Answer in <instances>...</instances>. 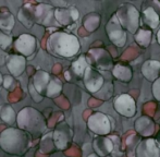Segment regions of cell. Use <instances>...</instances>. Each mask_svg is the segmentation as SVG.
<instances>
[{"mask_svg": "<svg viewBox=\"0 0 160 157\" xmlns=\"http://www.w3.org/2000/svg\"><path fill=\"white\" fill-rule=\"evenodd\" d=\"M55 9L47 3H28L23 4L18 12V19L25 26L31 28L34 24H39L45 28L50 26L51 21H56Z\"/></svg>", "mask_w": 160, "mask_h": 157, "instance_id": "obj_1", "label": "cell"}, {"mask_svg": "<svg viewBox=\"0 0 160 157\" xmlns=\"http://www.w3.org/2000/svg\"><path fill=\"white\" fill-rule=\"evenodd\" d=\"M46 49L53 57L72 58L80 53L81 44L75 35L64 31H56L49 35Z\"/></svg>", "mask_w": 160, "mask_h": 157, "instance_id": "obj_2", "label": "cell"}, {"mask_svg": "<svg viewBox=\"0 0 160 157\" xmlns=\"http://www.w3.org/2000/svg\"><path fill=\"white\" fill-rule=\"evenodd\" d=\"M32 146V136L19 128L9 127L0 133V149L13 156H23Z\"/></svg>", "mask_w": 160, "mask_h": 157, "instance_id": "obj_3", "label": "cell"}, {"mask_svg": "<svg viewBox=\"0 0 160 157\" xmlns=\"http://www.w3.org/2000/svg\"><path fill=\"white\" fill-rule=\"evenodd\" d=\"M17 125L19 129L28 132L32 138H39L48 129L44 115L31 106L24 107L18 113Z\"/></svg>", "mask_w": 160, "mask_h": 157, "instance_id": "obj_4", "label": "cell"}, {"mask_svg": "<svg viewBox=\"0 0 160 157\" xmlns=\"http://www.w3.org/2000/svg\"><path fill=\"white\" fill-rule=\"evenodd\" d=\"M35 89L42 97L55 99L63 89V84L56 75L47 72L45 70H37L31 78Z\"/></svg>", "mask_w": 160, "mask_h": 157, "instance_id": "obj_5", "label": "cell"}, {"mask_svg": "<svg viewBox=\"0 0 160 157\" xmlns=\"http://www.w3.org/2000/svg\"><path fill=\"white\" fill-rule=\"evenodd\" d=\"M116 17L118 18L119 22L127 32L131 34H136L139 30L141 24V12L132 3H122L119 6L118 10L116 11Z\"/></svg>", "mask_w": 160, "mask_h": 157, "instance_id": "obj_6", "label": "cell"}, {"mask_svg": "<svg viewBox=\"0 0 160 157\" xmlns=\"http://www.w3.org/2000/svg\"><path fill=\"white\" fill-rule=\"evenodd\" d=\"M87 62L98 71H107L113 69V61L110 53L103 48H91L86 53Z\"/></svg>", "mask_w": 160, "mask_h": 157, "instance_id": "obj_7", "label": "cell"}, {"mask_svg": "<svg viewBox=\"0 0 160 157\" xmlns=\"http://www.w3.org/2000/svg\"><path fill=\"white\" fill-rule=\"evenodd\" d=\"M37 38L28 33L21 34L14 39V43H13V49L15 53L25 57L26 59L33 57L37 50Z\"/></svg>", "mask_w": 160, "mask_h": 157, "instance_id": "obj_8", "label": "cell"}, {"mask_svg": "<svg viewBox=\"0 0 160 157\" xmlns=\"http://www.w3.org/2000/svg\"><path fill=\"white\" fill-rule=\"evenodd\" d=\"M73 139V131L65 121H61L56 125L52 132V141L58 151H64L70 146Z\"/></svg>", "mask_w": 160, "mask_h": 157, "instance_id": "obj_9", "label": "cell"}, {"mask_svg": "<svg viewBox=\"0 0 160 157\" xmlns=\"http://www.w3.org/2000/svg\"><path fill=\"white\" fill-rule=\"evenodd\" d=\"M106 33L108 35V38L114 46L123 47L127 43V31L122 28L116 14L112 15L111 19L106 24Z\"/></svg>", "mask_w": 160, "mask_h": 157, "instance_id": "obj_10", "label": "cell"}, {"mask_svg": "<svg viewBox=\"0 0 160 157\" xmlns=\"http://www.w3.org/2000/svg\"><path fill=\"white\" fill-rule=\"evenodd\" d=\"M160 3L157 1L145 2L142 6V21L148 28H157L160 23V13L158 12Z\"/></svg>", "mask_w": 160, "mask_h": 157, "instance_id": "obj_11", "label": "cell"}, {"mask_svg": "<svg viewBox=\"0 0 160 157\" xmlns=\"http://www.w3.org/2000/svg\"><path fill=\"white\" fill-rule=\"evenodd\" d=\"M87 127L98 136H105L111 131V123L105 114L95 113L87 119Z\"/></svg>", "mask_w": 160, "mask_h": 157, "instance_id": "obj_12", "label": "cell"}, {"mask_svg": "<svg viewBox=\"0 0 160 157\" xmlns=\"http://www.w3.org/2000/svg\"><path fill=\"white\" fill-rule=\"evenodd\" d=\"M113 107L118 114L127 118H131L136 114V103L128 94H120L113 100Z\"/></svg>", "mask_w": 160, "mask_h": 157, "instance_id": "obj_13", "label": "cell"}, {"mask_svg": "<svg viewBox=\"0 0 160 157\" xmlns=\"http://www.w3.org/2000/svg\"><path fill=\"white\" fill-rule=\"evenodd\" d=\"M83 82H84V85L87 91L93 94H96L97 92L100 91L101 87L105 84L103 77L100 74V72L91 66L85 71L84 77H83Z\"/></svg>", "mask_w": 160, "mask_h": 157, "instance_id": "obj_14", "label": "cell"}, {"mask_svg": "<svg viewBox=\"0 0 160 157\" xmlns=\"http://www.w3.org/2000/svg\"><path fill=\"white\" fill-rule=\"evenodd\" d=\"M80 13L75 6L55 9V19L60 26H70L78 20Z\"/></svg>", "mask_w": 160, "mask_h": 157, "instance_id": "obj_15", "label": "cell"}, {"mask_svg": "<svg viewBox=\"0 0 160 157\" xmlns=\"http://www.w3.org/2000/svg\"><path fill=\"white\" fill-rule=\"evenodd\" d=\"M26 58L18 53H10L6 57V67L13 78H19L23 74L26 69Z\"/></svg>", "mask_w": 160, "mask_h": 157, "instance_id": "obj_16", "label": "cell"}, {"mask_svg": "<svg viewBox=\"0 0 160 157\" xmlns=\"http://www.w3.org/2000/svg\"><path fill=\"white\" fill-rule=\"evenodd\" d=\"M136 157H160V144L155 139H145L135 149Z\"/></svg>", "mask_w": 160, "mask_h": 157, "instance_id": "obj_17", "label": "cell"}, {"mask_svg": "<svg viewBox=\"0 0 160 157\" xmlns=\"http://www.w3.org/2000/svg\"><path fill=\"white\" fill-rule=\"evenodd\" d=\"M142 74L149 82H155L160 78V62L158 60L149 59L142 64Z\"/></svg>", "mask_w": 160, "mask_h": 157, "instance_id": "obj_18", "label": "cell"}, {"mask_svg": "<svg viewBox=\"0 0 160 157\" xmlns=\"http://www.w3.org/2000/svg\"><path fill=\"white\" fill-rule=\"evenodd\" d=\"M93 147L95 149V153L98 156L103 157L109 155L113 149V144L112 142L107 139L106 136H98L94 140Z\"/></svg>", "mask_w": 160, "mask_h": 157, "instance_id": "obj_19", "label": "cell"}, {"mask_svg": "<svg viewBox=\"0 0 160 157\" xmlns=\"http://www.w3.org/2000/svg\"><path fill=\"white\" fill-rule=\"evenodd\" d=\"M15 24V18L8 8L0 9V31L10 34Z\"/></svg>", "mask_w": 160, "mask_h": 157, "instance_id": "obj_20", "label": "cell"}, {"mask_svg": "<svg viewBox=\"0 0 160 157\" xmlns=\"http://www.w3.org/2000/svg\"><path fill=\"white\" fill-rule=\"evenodd\" d=\"M89 67L88 62L86 59V55H81L75 61L72 62L71 67H70V73H73L78 78H82L84 77V73L86 69Z\"/></svg>", "mask_w": 160, "mask_h": 157, "instance_id": "obj_21", "label": "cell"}, {"mask_svg": "<svg viewBox=\"0 0 160 157\" xmlns=\"http://www.w3.org/2000/svg\"><path fill=\"white\" fill-rule=\"evenodd\" d=\"M112 74L116 78H118L119 81L124 83H128L132 80L133 77V71L128 66L122 63H117L112 69Z\"/></svg>", "mask_w": 160, "mask_h": 157, "instance_id": "obj_22", "label": "cell"}, {"mask_svg": "<svg viewBox=\"0 0 160 157\" xmlns=\"http://www.w3.org/2000/svg\"><path fill=\"white\" fill-rule=\"evenodd\" d=\"M18 114L10 104H3L0 106V119L8 125H13L17 122Z\"/></svg>", "mask_w": 160, "mask_h": 157, "instance_id": "obj_23", "label": "cell"}, {"mask_svg": "<svg viewBox=\"0 0 160 157\" xmlns=\"http://www.w3.org/2000/svg\"><path fill=\"white\" fill-rule=\"evenodd\" d=\"M152 33L149 28H142L137 31L136 34H134V39L141 47L147 48L149 46L150 42H152Z\"/></svg>", "mask_w": 160, "mask_h": 157, "instance_id": "obj_24", "label": "cell"}, {"mask_svg": "<svg viewBox=\"0 0 160 157\" xmlns=\"http://www.w3.org/2000/svg\"><path fill=\"white\" fill-rule=\"evenodd\" d=\"M83 25L88 32H94L100 25V15L95 12L85 15L84 20H83Z\"/></svg>", "mask_w": 160, "mask_h": 157, "instance_id": "obj_25", "label": "cell"}, {"mask_svg": "<svg viewBox=\"0 0 160 157\" xmlns=\"http://www.w3.org/2000/svg\"><path fill=\"white\" fill-rule=\"evenodd\" d=\"M13 43H14V38L11 36V34L0 31V49L4 51L8 50L11 46H13Z\"/></svg>", "mask_w": 160, "mask_h": 157, "instance_id": "obj_26", "label": "cell"}, {"mask_svg": "<svg viewBox=\"0 0 160 157\" xmlns=\"http://www.w3.org/2000/svg\"><path fill=\"white\" fill-rule=\"evenodd\" d=\"M4 89H8V91L12 92L13 89L17 86V81H15V78H13L12 75H4L3 77V84Z\"/></svg>", "mask_w": 160, "mask_h": 157, "instance_id": "obj_27", "label": "cell"}, {"mask_svg": "<svg viewBox=\"0 0 160 157\" xmlns=\"http://www.w3.org/2000/svg\"><path fill=\"white\" fill-rule=\"evenodd\" d=\"M28 92H30L31 96H32V99L35 103H40L42 99H44V97H42V96L40 95V94L35 89V87H34L32 81H30V83H28Z\"/></svg>", "mask_w": 160, "mask_h": 157, "instance_id": "obj_28", "label": "cell"}, {"mask_svg": "<svg viewBox=\"0 0 160 157\" xmlns=\"http://www.w3.org/2000/svg\"><path fill=\"white\" fill-rule=\"evenodd\" d=\"M152 94H154L155 98L160 102V78L157 81H155L152 84Z\"/></svg>", "mask_w": 160, "mask_h": 157, "instance_id": "obj_29", "label": "cell"}, {"mask_svg": "<svg viewBox=\"0 0 160 157\" xmlns=\"http://www.w3.org/2000/svg\"><path fill=\"white\" fill-rule=\"evenodd\" d=\"M2 84H3V75L0 73V86H1Z\"/></svg>", "mask_w": 160, "mask_h": 157, "instance_id": "obj_30", "label": "cell"}, {"mask_svg": "<svg viewBox=\"0 0 160 157\" xmlns=\"http://www.w3.org/2000/svg\"><path fill=\"white\" fill-rule=\"evenodd\" d=\"M157 42H158L160 45V30L158 31V33H157Z\"/></svg>", "mask_w": 160, "mask_h": 157, "instance_id": "obj_31", "label": "cell"}, {"mask_svg": "<svg viewBox=\"0 0 160 157\" xmlns=\"http://www.w3.org/2000/svg\"><path fill=\"white\" fill-rule=\"evenodd\" d=\"M87 157H100V156H98L96 153H93V154H91V155H88Z\"/></svg>", "mask_w": 160, "mask_h": 157, "instance_id": "obj_32", "label": "cell"}, {"mask_svg": "<svg viewBox=\"0 0 160 157\" xmlns=\"http://www.w3.org/2000/svg\"><path fill=\"white\" fill-rule=\"evenodd\" d=\"M157 141H158V143L160 144V133L158 134V140H157Z\"/></svg>", "mask_w": 160, "mask_h": 157, "instance_id": "obj_33", "label": "cell"}]
</instances>
